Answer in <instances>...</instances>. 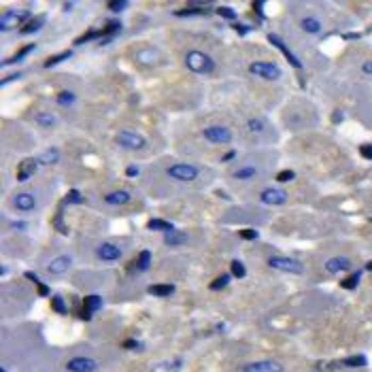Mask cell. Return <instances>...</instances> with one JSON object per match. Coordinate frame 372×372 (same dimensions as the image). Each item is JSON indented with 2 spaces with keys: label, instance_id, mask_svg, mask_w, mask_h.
<instances>
[{
  "label": "cell",
  "instance_id": "cell-6",
  "mask_svg": "<svg viewBox=\"0 0 372 372\" xmlns=\"http://www.w3.org/2000/svg\"><path fill=\"white\" fill-rule=\"evenodd\" d=\"M30 19H32L30 11H7V13L0 15V30L7 32V30H11V28H15L19 24L26 26Z\"/></svg>",
  "mask_w": 372,
  "mask_h": 372
},
{
  "label": "cell",
  "instance_id": "cell-20",
  "mask_svg": "<svg viewBox=\"0 0 372 372\" xmlns=\"http://www.w3.org/2000/svg\"><path fill=\"white\" fill-rule=\"evenodd\" d=\"M60 158H62L60 149H57V147H49V149H45L37 160H38V164H47V166H51V164H57V162H60Z\"/></svg>",
  "mask_w": 372,
  "mask_h": 372
},
{
  "label": "cell",
  "instance_id": "cell-44",
  "mask_svg": "<svg viewBox=\"0 0 372 372\" xmlns=\"http://www.w3.org/2000/svg\"><path fill=\"white\" fill-rule=\"evenodd\" d=\"M296 179V172L294 170H281L277 172V183H287V181H294Z\"/></svg>",
  "mask_w": 372,
  "mask_h": 372
},
{
  "label": "cell",
  "instance_id": "cell-28",
  "mask_svg": "<svg viewBox=\"0 0 372 372\" xmlns=\"http://www.w3.org/2000/svg\"><path fill=\"white\" fill-rule=\"evenodd\" d=\"M32 49H37V45H24V47H21L19 51H17V54L13 56V57H9V60H4L2 64H4V66H9V64H15V62H19V60H24V57L28 56V54H30V51Z\"/></svg>",
  "mask_w": 372,
  "mask_h": 372
},
{
  "label": "cell",
  "instance_id": "cell-59",
  "mask_svg": "<svg viewBox=\"0 0 372 372\" xmlns=\"http://www.w3.org/2000/svg\"><path fill=\"white\" fill-rule=\"evenodd\" d=\"M0 372H7V370H4V368H0Z\"/></svg>",
  "mask_w": 372,
  "mask_h": 372
},
{
  "label": "cell",
  "instance_id": "cell-45",
  "mask_svg": "<svg viewBox=\"0 0 372 372\" xmlns=\"http://www.w3.org/2000/svg\"><path fill=\"white\" fill-rule=\"evenodd\" d=\"M359 155L366 158V160H372V143L362 145V147H359Z\"/></svg>",
  "mask_w": 372,
  "mask_h": 372
},
{
  "label": "cell",
  "instance_id": "cell-42",
  "mask_svg": "<svg viewBox=\"0 0 372 372\" xmlns=\"http://www.w3.org/2000/svg\"><path fill=\"white\" fill-rule=\"evenodd\" d=\"M238 236H241L242 241H258V238H260V232L253 230V228H245V230L238 232Z\"/></svg>",
  "mask_w": 372,
  "mask_h": 372
},
{
  "label": "cell",
  "instance_id": "cell-15",
  "mask_svg": "<svg viewBox=\"0 0 372 372\" xmlns=\"http://www.w3.org/2000/svg\"><path fill=\"white\" fill-rule=\"evenodd\" d=\"M71 264H73L71 255H57V258H54L49 261L47 270H49V275H54V277H62L64 272L71 268Z\"/></svg>",
  "mask_w": 372,
  "mask_h": 372
},
{
  "label": "cell",
  "instance_id": "cell-17",
  "mask_svg": "<svg viewBox=\"0 0 372 372\" xmlns=\"http://www.w3.org/2000/svg\"><path fill=\"white\" fill-rule=\"evenodd\" d=\"M325 270L336 275V272H342V270H351V260L349 258H342V255H336V258H330L325 261Z\"/></svg>",
  "mask_w": 372,
  "mask_h": 372
},
{
  "label": "cell",
  "instance_id": "cell-57",
  "mask_svg": "<svg viewBox=\"0 0 372 372\" xmlns=\"http://www.w3.org/2000/svg\"><path fill=\"white\" fill-rule=\"evenodd\" d=\"M74 7V2H66V4H64V11H71Z\"/></svg>",
  "mask_w": 372,
  "mask_h": 372
},
{
  "label": "cell",
  "instance_id": "cell-52",
  "mask_svg": "<svg viewBox=\"0 0 372 372\" xmlns=\"http://www.w3.org/2000/svg\"><path fill=\"white\" fill-rule=\"evenodd\" d=\"M138 174V166H128L126 168V177H136Z\"/></svg>",
  "mask_w": 372,
  "mask_h": 372
},
{
  "label": "cell",
  "instance_id": "cell-50",
  "mask_svg": "<svg viewBox=\"0 0 372 372\" xmlns=\"http://www.w3.org/2000/svg\"><path fill=\"white\" fill-rule=\"evenodd\" d=\"M37 287H38V296H49V294H51V289L45 285V283H38Z\"/></svg>",
  "mask_w": 372,
  "mask_h": 372
},
{
  "label": "cell",
  "instance_id": "cell-48",
  "mask_svg": "<svg viewBox=\"0 0 372 372\" xmlns=\"http://www.w3.org/2000/svg\"><path fill=\"white\" fill-rule=\"evenodd\" d=\"M232 26H234V30L241 34V37H245V34L249 32V26H242V24H232Z\"/></svg>",
  "mask_w": 372,
  "mask_h": 372
},
{
  "label": "cell",
  "instance_id": "cell-35",
  "mask_svg": "<svg viewBox=\"0 0 372 372\" xmlns=\"http://www.w3.org/2000/svg\"><path fill=\"white\" fill-rule=\"evenodd\" d=\"M228 285H230V275H219L215 281H211L208 289H213V292H222V289H225Z\"/></svg>",
  "mask_w": 372,
  "mask_h": 372
},
{
  "label": "cell",
  "instance_id": "cell-25",
  "mask_svg": "<svg viewBox=\"0 0 372 372\" xmlns=\"http://www.w3.org/2000/svg\"><path fill=\"white\" fill-rule=\"evenodd\" d=\"M45 21H47V17H45V15L34 17V19H30L26 26H21V34H32V32H38L40 28L45 26Z\"/></svg>",
  "mask_w": 372,
  "mask_h": 372
},
{
  "label": "cell",
  "instance_id": "cell-31",
  "mask_svg": "<svg viewBox=\"0 0 372 372\" xmlns=\"http://www.w3.org/2000/svg\"><path fill=\"white\" fill-rule=\"evenodd\" d=\"M83 202V194L77 189H71L66 196H64V200H62V206H71V205H81Z\"/></svg>",
  "mask_w": 372,
  "mask_h": 372
},
{
  "label": "cell",
  "instance_id": "cell-37",
  "mask_svg": "<svg viewBox=\"0 0 372 372\" xmlns=\"http://www.w3.org/2000/svg\"><path fill=\"white\" fill-rule=\"evenodd\" d=\"M51 306H54V311L60 313V315H66V313H68L66 300H64L62 296H54V298H51Z\"/></svg>",
  "mask_w": 372,
  "mask_h": 372
},
{
  "label": "cell",
  "instance_id": "cell-2",
  "mask_svg": "<svg viewBox=\"0 0 372 372\" xmlns=\"http://www.w3.org/2000/svg\"><path fill=\"white\" fill-rule=\"evenodd\" d=\"M249 73H251L253 77H260V79L268 81V83L279 81L283 77L281 68H279L277 64H272V62H251L249 64Z\"/></svg>",
  "mask_w": 372,
  "mask_h": 372
},
{
  "label": "cell",
  "instance_id": "cell-16",
  "mask_svg": "<svg viewBox=\"0 0 372 372\" xmlns=\"http://www.w3.org/2000/svg\"><path fill=\"white\" fill-rule=\"evenodd\" d=\"M245 372H283V366L275 359H268V362H255L245 366Z\"/></svg>",
  "mask_w": 372,
  "mask_h": 372
},
{
  "label": "cell",
  "instance_id": "cell-5",
  "mask_svg": "<svg viewBox=\"0 0 372 372\" xmlns=\"http://www.w3.org/2000/svg\"><path fill=\"white\" fill-rule=\"evenodd\" d=\"M115 143L119 145V147L124 149H130V151H141L147 147V138H145L143 134H136V132H119V134H115Z\"/></svg>",
  "mask_w": 372,
  "mask_h": 372
},
{
  "label": "cell",
  "instance_id": "cell-55",
  "mask_svg": "<svg viewBox=\"0 0 372 372\" xmlns=\"http://www.w3.org/2000/svg\"><path fill=\"white\" fill-rule=\"evenodd\" d=\"M332 121H334V124H340V121H342V111H334Z\"/></svg>",
  "mask_w": 372,
  "mask_h": 372
},
{
  "label": "cell",
  "instance_id": "cell-30",
  "mask_svg": "<svg viewBox=\"0 0 372 372\" xmlns=\"http://www.w3.org/2000/svg\"><path fill=\"white\" fill-rule=\"evenodd\" d=\"M73 56V51L68 49V51H62V54H56V56H51V57H47L45 60V68H54V66H57L60 62H64V60H68V57Z\"/></svg>",
  "mask_w": 372,
  "mask_h": 372
},
{
  "label": "cell",
  "instance_id": "cell-21",
  "mask_svg": "<svg viewBox=\"0 0 372 372\" xmlns=\"http://www.w3.org/2000/svg\"><path fill=\"white\" fill-rule=\"evenodd\" d=\"M232 177L236 181H251V179L258 177V168L255 166H241V168H234L232 170Z\"/></svg>",
  "mask_w": 372,
  "mask_h": 372
},
{
  "label": "cell",
  "instance_id": "cell-24",
  "mask_svg": "<svg viewBox=\"0 0 372 372\" xmlns=\"http://www.w3.org/2000/svg\"><path fill=\"white\" fill-rule=\"evenodd\" d=\"M147 230H153V232H174V225L170 222H166V219H160V217H155V219H149L147 222Z\"/></svg>",
  "mask_w": 372,
  "mask_h": 372
},
{
  "label": "cell",
  "instance_id": "cell-9",
  "mask_svg": "<svg viewBox=\"0 0 372 372\" xmlns=\"http://www.w3.org/2000/svg\"><path fill=\"white\" fill-rule=\"evenodd\" d=\"M260 202L268 206H283L287 202V191H283L281 187H266L260 194Z\"/></svg>",
  "mask_w": 372,
  "mask_h": 372
},
{
  "label": "cell",
  "instance_id": "cell-56",
  "mask_svg": "<svg viewBox=\"0 0 372 372\" xmlns=\"http://www.w3.org/2000/svg\"><path fill=\"white\" fill-rule=\"evenodd\" d=\"M26 279H30V281H34V283H37V285H38V279H37V275H34V272H26Z\"/></svg>",
  "mask_w": 372,
  "mask_h": 372
},
{
  "label": "cell",
  "instance_id": "cell-26",
  "mask_svg": "<svg viewBox=\"0 0 372 372\" xmlns=\"http://www.w3.org/2000/svg\"><path fill=\"white\" fill-rule=\"evenodd\" d=\"M149 264H151V251H147V249H145V251L138 253L134 268H136V272H145V270H149Z\"/></svg>",
  "mask_w": 372,
  "mask_h": 372
},
{
  "label": "cell",
  "instance_id": "cell-34",
  "mask_svg": "<svg viewBox=\"0 0 372 372\" xmlns=\"http://www.w3.org/2000/svg\"><path fill=\"white\" fill-rule=\"evenodd\" d=\"M34 121H37L38 126H43V128H51V126H56V115L54 113H38L37 117H34Z\"/></svg>",
  "mask_w": 372,
  "mask_h": 372
},
{
  "label": "cell",
  "instance_id": "cell-38",
  "mask_svg": "<svg viewBox=\"0 0 372 372\" xmlns=\"http://www.w3.org/2000/svg\"><path fill=\"white\" fill-rule=\"evenodd\" d=\"M230 270H232V275H234L236 279H245V275H247V270H245V264H242L241 260H232V264H230Z\"/></svg>",
  "mask_w": 372,
  "mask_h": 372
},
{
  "label": "cell",
  "instance_id": "cell-39",
  "mask_svg": "<svg viewBox=\"0 0 372 372\" xmlns=\"http://www.w3.org/2000/svg\"><path fill=\"white\" fill-rule=\"evenodd\" d=\"M74 100H77V96L73 92H60L57 94V104H62V107H71Z\"/></svg>",
  "mask_w": 372,
  "mask_h": 372
},
{
  "label": "cell",
  "instance_id": "cell-13",
  "mask_svg": "<svg viewBox=\"0 0 372 372\" xmlns=\"http://www.w3.org/2000/svg\"><path fill=\"white\" fill-rule=\"evenodd\" d=\"M38 170V160L37 158H26V160H21V164L19 168H17V181H28L30 177H34Z\"/></svg>",
  "mask_w": 372,
  "mask_h": 372
},
{
  "label": "cell",
  "instance_id": "cell-7",
  "mask_svg": "<svg viewBox=\"0 0 372 372\" xmlns=\"http://www.w3.org/2000/svg\"><path fill=\"white\" fill-rule=\"evenodd\" d=\"M202 138L213 145H228L232 143V130L225 126H208L202 130Z\"/></svg>",
  "mask_w": 372,
  "mask_h": 372
},
{
  "label": "cell",
  "instance_id": "cell-23",
  "mask_svg": "<svg viewBox=\"0 0 372 372\" xmlns=\"http://www.w3.org/2000/svg\"><path fill=\"white\" fill-rule=\"evenodd\" d=\"M147 292L151 296H158V298H166V296L174 294V285H170V283H155V285H149Z\"/></svg>",
  "mask_w": 372,
  "mask_h": 372
},
{
  "label": "cell",
  "instance_id": "cell-32",
  "mask_svg": "<svg viewBox=\"0 0 372 372\" xmlns=\"http://www.w3.org/2000/svg\"><path fill=\"white\" fill-rule=\"evenodd\" d=\"M94 38H102V30H96V28H92V30H87L85 34H81V37L74 38V45L90 43V40H94Z\"/></svg>",
  "mask_w": 372,
  "mask_h": 372
},
{
  "label": "cell",
  "instance_id": "cell-12",
  "mask_svg": "<svg viewBox=\"0 0 372 372\" xmlns=\"http://www.w3.org/2000/svg\"><path fill=\"white\" fill-rule=\"evenodd\" d=\"M96 255L102 261H117L121 258V249L117 245H113V242H100L96 247Z\"/></svg>",
  "mask_w": 372,
  "mask_h": 372
},
{
  "label": "cell",
  "instance_id": "cell-41",
  "mask_svg": "<svg viewBox=\"0 0 372 372\" xmlns=\"http://www.w3.org/2000/svg\"><path fill=\"white\" fill-rule=\"evenodd\" d=\"M177 17H194V15H205V9H198V7H189V9H181V11H174Z\"/></svg>",
  "mask_w": 372,
  "mask_h": 372
},
{
  "label": "cell",
  "instance_id": "cell-40",
  "mask_svg": "<svg viewBox=\"0 0 372 372\" xmlns=\"http://www.w3.org/2000/svg\"><path fill=\"white\" fill-rule=\"evenodd\" d=\"M217 15H222L223 19H228L232 21V24H236V11L234 9H230V7H217Z\"/></svg>",
  "mask_w": 372,
  "mask_h": 372
},
{
  "label": "cell",
  "instance_id": "cell-18",
  "mask_svg": "<svg viewBox=\"0 0 372 372\" xmlns=\"http://www.w3.org/2000/svg\"><path fill=\"white\" fill-rule=\"evenodd\" d=\"M132 200V196H130V191H124V189H115L111 191V194H107L104 196V202L107 205H111V206H121V205H128V202Z\"/></svg>",
  "mask_w": 372,
  "mask_h": 372
},
{
  "label": "cell",
  "instance_id": "cell-3",
  "mask_svg": "<svg viewBox=\"0 0 372 372\" xmlns=\"http://www.w3.org/2000/svg\"><path fill=\"white\" fill-rule=\"evenodd\" d=\"M268 266L272 270L279 272H289V275H302L304 272V264L296 258H283V255H272L268 258Z\"/></svg>",
  "mask_w": 372,
  "mask_h": 372
},
{
  "label": "cell",
  "instance_id": "cell-14",
  "mask_svg": "<svg viewBox=\"0 0 372 372\" xmlns=\"http://www.w3.org/2000/svg\"><path fill=\"white\" fill-rule=\"evenodd\" d=\"M13 206L21 213L34 211V208H37V198H34L32 194H28V191H19V194L13 196Z\"/></svg>",
  "mask_w": 372,
  "mask_h": 372
},
{
  "label": "cell",
  "instance_id": "cell-19",
  "mask_svg": "<svg viewBox=\"0 0 372 372\" xmlns=\"http://www.w3.org/2000/svg\"><path fill=\"white\" fill-rule=\"evenodd\" d=\"M183 366V359L181 357H172V359H164V362L155 364L151 372H179Z\"/></svg>",
  "mask_w": 372,
  "mask_h": 372
},
{
  "label": "cell",
  "instance_id": "cell-33",
  "mask_svg": "<svg viewBox=\"0 0 372 372\" xmlns=\"http://www.w3.org/2000/svg\"><path fill=\"white\" fill-rule=\"evenodd\" d=\"M247 128L253 132V134H261L266 130V121L261 117H249L247 119Z\"/></svg>",
  "mask_w": 372,
  "mask_h": 372
},
{
  "label": "cell",
  "instance_id": "cell-1",
  "mask_svg": "<svg viewBox=\"0 0 372 372\" xmlns=\"http://www.w3.org/2000/svg\"><path fill=\"white\" fill-rule=\"evenodd\" d=\"M185 66L196 74H211L215 71V60L200 49H189L185 54Z\"/></svg>",
  "mask_w": 372,
  "mask_h": 372
},
{
  "label": "cell",
  "instance_id": "cell-53",
  "mask_svg": "<svg viewBox=\"0 0 372 372\" xmlns=\"http://www.w3.org/2000/svg\"><path fill=\"white\" fill-rule=\"evenodd\" d=\"M362 71H364L366 74H372V60H368V62H364V66H362Z\"/></svg>",
  "mask_w": 372,
  "mask_h": 372
},
{
  "label": "cell",
  "instance_id": "cell-4",
  "mask_svg": "<svg viewBox=\"0 0 372 372\" xmlns=\"http://www.w3.org/2000/svg\"><path fill=\"white\" fill-rule=\"evenodd\" d=\"M166 174L174 181H183V183H189V181H196L200 174V168H196L194 164H172L166 168Z\"/></svg>",
  "mask_w": 372,
  "mask_h": 372
},
{
  "label": "cell",
  "instance_id": "cell-29",
  "mask_svg": "<svg viewBox=\"0 0 372 372\" xmlns=\"http://www.w3.org/2000/svg\"><path fill=\"white\" fill-rule=\"evenodd\" d=\"M187 241V236L181 234V232H168V234L164 236V242L168 247H177V245H183V242Z\"/></svg>",
  "mask_w": 372,
  "mask_h": 372
},
{
  "label": "cell",
  "instance_id": "cell-58",
  "mask_svg": "<svg viewBox=\"0 0 372 372\" xmlns=\"http://www.w3.org/2000/svg\"><path fill=\"white\" fill-rule=\"evenodd\" d=\"M366 270H370V272H372V260L368 261V264H366Z\"/></svg>",
  "mask_w": 372,
  "mask_h": 372
},
{
  "label": "cell",
  "instance_id": "cell-54",
  "mask_svg": "<svg viewBox=\"0 0 372 372\" xmlns=\"http://www.w3.org/2000/svg\"><path fill=\"white\" fill-rule=\"evenodd\" d=\"M234 158H236V151H228V153L222 158V162H230V160H234Z\"/></svg>",
  "mask_w": 372,
  "mask_h": 372
},
{
  "label": "cell",
  "instance_id": "cell-46",
  "mask_svg": "<svg viewBox=\"0 0 372 372\" xmlns=\"http://www.w3.org/2000/svg\"><path fill=\"white\" fill-rule=\"evenodd\" d=\"M11 230L24 232V230H28V222H11Z\"/></svg>",
  "mask_w": 372,
  "mask_h": 372
},
{
  "label": "cell",
  "instance_id": "cell-47",
  "mask_svg": "<svg viewBox=\"0 0 372 372\" xmlns=\"http://www.w3.org/2000/svg\"><path fill=\"white\" fill-rule=\"evenodd\" d=\"M251 7L255 9V13H258L260 19H264V11H261V9H264V2H253Z\"/></svg>",
  "mask_w": 372,
  "mask_h": 372
},
{
  "label": "cell",
  "instance_id": "cell-51",
  "mask_svg": "<svg viewBox=\"0 0 372 372\" xmlns=\"http://www.w3.org/2000/svg\"><path fill=\"white\" fill-rule=\"evenodd\" d=\"M17 79H21V73H15V74H11V77H4V79H2V85H9L11 81H17Z\"/></svg>",
  "mask_w": 372,
  "mask_h": 372
},
{
  "label": "cell",
  "instance_id": "cell-8",
  "mask_svg": "<svg viewBox=\"0 0 372 372\" xmlns=\"http://www.w3.org/2000/svg\"><path fill=\"white\" fill-rule=\"evenodd\" d=\"M268 43H272V45H275V47H277L279 51H281L283 57H285V60H287L289 66L296 68V71H300V68H302L300 57L296 56L292 49H289V45H287V43H285V40H283L281 37H277V34H268Z\"/></svg>",
  "mask_w": 372,
  "mask_h": 372
},
{
  "label": "cell",
  "instance_id": "cell-36",
  "mask_svg": "<svg viewBox=\"0 0 372 372\" xmlns=\"http://www.w3.org/2000/svg\"><path fill=\"white\" fill-rule=\"evenodd\" d=\"M366 364H368V359L364 355H353V357L342 359V366H347V368H364Z\"/></svg>",
  "mask_w": 372,
  "mask_h": 372
},
{
  "label": "cell",
  "instance_id": "cell-10",
  "mask_svg": "<svg viewBox=\"0 0 372 372\" xmlns=\"http://www.w3.org/2000/svg\"><path fill=\"white\" fill-rule=\"evenodd\" d=\"M66 370L68 372H96L98 370V362L92 357H73L68 359L66 364Z\"/></svg>",
  "mask_w": 372,
  "mask_h": 372
},
{
  "label": "cell",
  "instance_id": "cell-49",
  "mask_svg": "<svg viewBox=\"0 0 372 372\" xmlns=\"http://www.w3.org/2000/svg\"><path fill=\"white\" fill-rule=\"evenodd\" d=\"M124 349H141V342L134 340V338H132V340H126V342H124Z\"/></svg>",
  "mask_w": 372,
  "mask_h": 372
},
{
  "label": "cell",
  "instance_id": "cell-43",
  "mask_svg": "<svg viewBox=\"0 0 372 372\" xmlns=\"http://www.w3.org/2000/svg\"><path fill=\"white\" fill-rule=\"evenodd\" d=\"M128 7H130V2H126V0H111V2H109V9H111L113 13H121V11H126Z\"/></svg>",
  "mask_w": 372,
  "mask_h": 372
},
{
  "label": "cell",
  "instance_id": "cell-11",
  "mask_svg": "<svg viewBox=\"0 0 372 372\" xmlns=\"http://www.w3.org/2000/svg\"><path fill=\"white\" fill-rule=\"evenodd\" d=\"M100 306H102V298H100V296H96V294L85 296L83 304H81V319H83V321H90L92 315H94Z\"/></svg>",
  "mask_w": 372,
  "mask_h": 372
},
{
  "label": "cell",
  "instance_id": "cell-27",
  "mask_svg": "<svg viewBox=\"0 0 372 372\" xmlns=\"http://www.w3.org/2000/svg\"><path fill=\"white\" fill-rule=\"evenodd\" d=\"M359 279H362V270H355V272H351L349 277H345L340 281V287H345V289H355L359 285Z\"/></svg>",
  "mask_w": 372,
  "mask_h": 372
},
{
  "label": "cell",
  "instance_id": "cell-22",
  "mask_svg": "<svg viewBox=\"0 0 372 372\" xmlns=\"http://www.w3.org/2000/svg\"><path fill=\"white\" fill-rule=\"evenodd\" d=\"M300 28L306 34H319V32H321V21H319L317 17H313V15H306V17H302Z\"/></svg>",
  "mask_w": 372,
  "mask_h": 372
}]
</instances>
